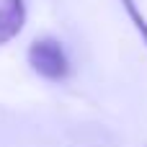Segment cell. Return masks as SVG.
<instances>
[{
  "instance_id": "1",
  "label": "cell",
  "mask_w": 147,
  "mask_h": 147,
  "mask_svg": "<svg viewBox=\"0 0 147 147\" xmlns=\"http://www.w3.org/2000/svg\"><path fill=\"white\" fill-rule=\"evenodd\" d=\"M26 57H28L31 70L49 83H59L70 75V59L65 54V47L57 39H49V36L34 39Z\"/></svg>"
},
{
  "instance_id": "2",
  "label": "cell",
  "mask_w": 147,
  "mask_h": 147,
  "mask_svg": "<svg viewBox=\"0 0 147 147\" xmlns=\"http://www.w3.org/2000/svg\"><path fill=\"white\" fill-rule=\"evenodd\" d=\"M26 23V3L23 0H0V47L13 41Z\"/></svg>"
},
{
  "instance_id": "3",
  "label": "cell",
  "mask_w": 147,
  "mask_h": 147,
  "mask_svg": "<svg viewBox=\"0 0 147 147\" xmlns=\"http://www.w3.org/2000/svg\"><path fill=\"white\" fill-rule=\"evenodd\" d=\"M119 3H121V8L127 10V16H129L132 26L137 28V34L142 36V41H145V47H147V18L142 16V10L137 8V3H134V0H119Z\"/></svg>"
}]
</instances>
